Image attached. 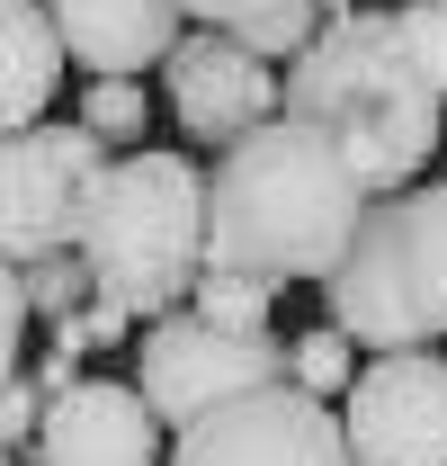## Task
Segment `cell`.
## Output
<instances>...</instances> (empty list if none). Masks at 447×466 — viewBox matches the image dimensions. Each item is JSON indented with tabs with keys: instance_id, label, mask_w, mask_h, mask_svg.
Here are the masks:
<instances>
[{
	"instance_id": "obj_13",
	"label": "cell",
	"mask_w": 447,
	"mask_h": 466,
	"mask_svg": "<svg viewBox=\"0 0 447 466\" xmlns=\"http://www.w3.org/2000/svg\"><path fill=\"white\" fill-rule=\"evenodd\" d=\"M81 126H90L108 153H144V126H153L144 81H134V72H90V90H81Z\"/></svg>"
},
{
	"instance_id": "obj_9",
	"label": "cell",
	"mask_w": 447,
	"mask_h": 466,
	"mask_svg": "<svg viewBox=\"0 0 447 466\" xmlns=\"http://www.w3.org/2000/svg\"><path fill=\"white\" fill-rule=\"evenodd\" d=\"M162 81H170V116H179V135L206 144V153L242 144L251 126H269V116L286 108L278 63L251 55L233 27H197V36H179V55L162 63Z\"/></svg>"
},
{
	"instance_id": "obj_3",
	"label": "cell",
	"mask_w": 447,
	"mask_h": 466,
	"mask_svg": "<svg viewBox=\"0 0 447 466\" xmlns=\"http://www.w3.org/2000/svg\"><path fill=\"white\" fill-rule=\"evenodd\" d=\"M81 260L99 279V305H125L134 323H162L179 314L206 260H215V233H206V171L188 153H116L90 207H81Z\"/></svg>"
},
{
	"instance_id": "obj_20",
	"label": "cell",
	"mask_w": 447,
	"mask_h": 466,
	"mask_svg": "<svg viewBox=\"0 0 447 466\" xmlns=\"http://www.w3.org/2000/svg\"><path fill=\"white\" fill-rule=\"evenodd\" d=\"M349 9H358V0H323V18H349Z\"/></svg>"
},
{
	"instance_id": "obj_8",
	"label": "cell",
	"mask_w": 447,
	"mask_h": 466,
	"mask_svg": "<svg viewBox=\"0 0 447 466\" xmlns=\"http://www.w3.org/2000/svg\"><path fill=\"white\" fill-rule=\"evenodd\" d=\"M349 449L358 466H447V359L439 350H376L349 386Z\"/></svg>"
},
{
	"instance_id": "obj_6",
	"label": "cell",
	"mask_w": 447,
	"mask_h": 466,
	"mask_svg": "<svg viewBox=\"0 0 447 466\" xmlns=\"http://www.w3.org/2000/svg\"><path fill=\"white\" fill-rule=\"evenodd\" d=\"M170 466H358L349 421L332 412V395L313 386H251L233 404L197 412L188 431H170Z\"/></svg>"
},
{
	"instance_id": "obj_15",
	"label": "cell",
	"mask_w": 447,
	"mask_h": 466,
	"mask_svg": "<svg viewBox=\"0 0 447 466\" xmlns=\"http://www.w3.org/2000/svg\"><path fill=\"white\" fill-rule=\"evenodd\" d=\"M18 269H27V305H36L45 323L81 314V305H99V279H90L81 242H63V251H45V260H18Z\"/></svg>"
},
{
	"instance_id": "obj_12",
	"label": "cell",
	"mask_w": 447,
	"mask_h": 466,
	"mask_svg": "<svg viewBox=\"0 0 447 466\" xmlns=\"http://www.w3.org/2000/svg\"><path fill=\"white\" fill-rule=\"evenodd\" d=\"M0 27H9V108H0V126L18 135V126H45V99H55L72 46H63L45 0H0Z\"/></svg>"
},
{
	"instance_id": "obj_5",
	"label": "cell",
	"mask_w": 447,
	"mask_h": 466,
	"mask_svg": "<svg viewBox=\"0 0 447 466\" xmlns=\"http://www.w3.org/2000/svg\"><path fill=\"white\" fill-rule=\"evenodd\" d=\"M278 377H295V341L224 332L197 305L144 323V341H134V386L153 395V412H162L170 431H188L197 412L233 404V395H251V386H278Z\"/></svg>"
},
{
	"instance_id": "obj_7",
	"label": "cell",
	"mask_w": 447,
	"mask_h": 466,
	"mask_svg": "<svg viewBox=\"0 0 447 466\" xmlns=\"http://www.w3.org/2000/svg\"><path fill=\"white\" fill-rule=\"evenodd\" d=\"M108 162L116 153L81 126V116L0 135V251H9V260L63 251V242L81 233V207H90V188H99Z\"/></svg>"
},
{
	"instance_id": "obj_2",
	"label": "cell",
	"mask_w": 447,
	"mask_h": 466,
	"mask_svg": "<svg viewBox=\"0 0 447 466\" xmlns=\"http://www.w3.org/2000/svg\"><path fill=\"white\" fill-rule=\"evenodd\" d=\"M286 108L332 126L349 144V162L367 171V188L393 198V188H412L430 171L447 99L430 90V72L412 63L393 9H349V18H332L304 55L286 63Z\"/></svg>"
},
{
	"instance_id": "obj_11",
	"label": "cell",
	"mask_w": 447,
	"mask_h": 466,
	"mask_svg": "<svg viewBox=\"0 0 447 466\" xmlns=\"http://www.w3.org/2000/svg\"><path fill=\"white\" fill-rule=\"evenodd\" d=\"M81 72H153L179 55V0H45Z\"/></svg>"
},
{
	"instance_id": "obj_1",
	"label": "cell",
	"mask_w": 447,
	"mask_h": 466,
	"mask_svg": "<svg viewBox=\"0 0 447 466\" xmlns=\"http://www.w3.org/2000/svg\"><path fill=\"white\" fill-rule=\"evenodd\" d=\"M376 207L367 171L349 162L332 126L278 108L269 126H251L242 144L215 153V179H206V233H215L224 269H251L269 288H295V279H332L340 251L358 242Z\"/></svg>"
},
{
	"instance_id": "obj_19",
	"label": "cell",
	"mask_w": 447,
	"mask_h": 466,
	"mask_svg": "<svg viewBox=\"0 0 447 466\" xmlns=\"http://www.w3.org/2000/svg\"><path fill=\"white\" fill-rule=\"evenodd\" d=\"M81 359H90V350L45 341V359H36V386H45V395H72V386H81Z\"/></svg>"
},
{
	"instance_id": "obj_21",
	"label": "cell",
	"mask_w": 447,
	"mask_h": 466,
	"mask_svg": "<svg viewBox=\"0 0 447 466\" xmlns=\"http://www.w3.org/2000/svg\"><path fill=\"white\" fill-rule=\"evenodd\" d=\"M18 466H36V458H18Z\"/></svg>"
},
{
	"instance_id": "obj_10",
	"label": "cell",
	"mask_w": 447,
	"mask_h": 466,
	"mask_svg": "<svg viewBox=\"0 0 447 466\" xmlns=\"http://www.w3.org/2000/svg\"><path fill=\"white\" fill-rule=\"evenodd\" d=\"M162 412L144 386L125 377H81L72 395L45 404V431H36V466H170L162 458Z\"/></svg>"
},
{
	"instance_id": "obj_18",
	"label": "cell",
	"mask_w": 447,
	"mask_h": 466,
	"mask_svg": "<svg viewBox=\"0 0 447 466\" xmlns=\"http://www.w3.org/2000/svg\"><path fill=\"white\" fill-rule=\"evenodd\" d=\"M179 9H188L197 27H233V36H242L251 18H269V9H286V0H179Z\"/></svg>"
},
{
	"instance_id": "obj_14",
	"label": "cell",
	"mask_w": 447,
	"mask_h": 466,
	"mask_svg": "<svg viewBox=\"0 0 447 466\" xmlns=\"http://www.w3.org/2000/svg\"><path fill=\"white\" fill-rule=\"evenodd\" d=\"M206 323H224V332H269V314H278V288L269 279H251V269H224V260H206V279H197V296H188Z\"/></svg>"
},
{
	"instance_id": "obj_16",
	"label": "cell",
	"mask_w": 447,
	"mask_h": 466,
	"mask_svg": "<svg viewBox=\"0 0 447 466\" xmlns=\"http://www.w3.org/2000/svg\"><path fill=\"white\" fill-rule=\"evenodd\" d=\"M295 386H313V395H349L358 386V341L323 323V332H295Z\"/></svg>"
},
{
	"instance_id": "obj_17",
	"label": "cell",
	"mask_w": 447,
	"mask_h": 466,
	"mask_svg": "<svg viewBox=\"0 0 447 466\" xmlns=\"http://www.w3.org/2000/svg\"><path fill=\"white\" fill-rule=\"evenodd\" d=\"M393 18H402V46H412V63L430 72V90L447 99V0H402Z\"/></svg>"
},
{
	"instance_id": "obj_4",
	"label": "cell",
	"mask_w": 447,
	"mask_h": 466,
	"mask_svg": "<svg viewBox=\"0 0 447 466\" xmlns=\"http://www.w3.org/2000/svg\"><path fill=\"white\" fill-rule=\"evenodd\" d=\"M323 305L358 350L447 341V179H412L367 207L358 242L323 279Z\"/></svg>"
}]
</instances>
